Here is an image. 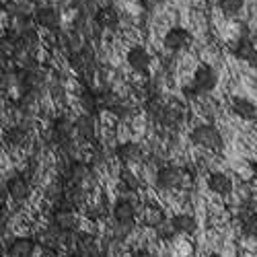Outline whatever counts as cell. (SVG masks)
<instances>
[{"mask_svg":"<svg viewBox=\"0 0 257 257\" xmlns=\"http://www.w3.org/2000/svg\"><path fill=\"white\" fill-rule=\"evenodd\" d=\"M132 257H155V255L148 251V249H136V251L132 253Z\"/></svg>","mask_w":257,"mask_h":257,"instance_id":"d590c367","label":"cell"},{"mask_svg":"<svg viewBox=\"0 0 257 257\" xmlns=\"http://www.w3.org/2000/svg\"><path fill=\"white\" fill-rule=\"evenodd\" d=\"M37 95L39 93H33V91H21V95L15 99V107L19 111H23V113L31 111L33 105L37 103Z\"/></svg>","mask_w":257,"mask_h":257,"instance_id":"d4e9b609","label":"cell"},{"mask_svg":"<svg viewBox=\"0 0 257 257\" xmlns=\"http://www.w3.org/2000/svg\"><path fill=\"white\" fill-rule=\"evenodd\" d=\"M165 48L169 52H181L185 48L191 46V41H194V35H191L185 27H173L165 33Z\"/></svg>","mask_w":257,"mask_h":257,"instance_id":"5b68a950","label":"cell"},{"mask_svg":"<svg viewBox=\"0 0 257 257\" xmlns=\"http://www.w3.org/2000/svg\"><path fill=\"white\" fill-rule=\"evenodd\" d=\"M80 103H82V109L87 111V113H99V111H103V101H101V91H97V89H91V87H87L82 91V95H80Z\"/></svg>","mask_w":257,"mask_h":257,"instance_id":"e0dca14e","label":"cell"},{"mask_svg":"<svg viewBox=\"0 0 257 257\" xmlns=\"http://www.w3.org/2000/svg\"><path fill=\"white\" fill-rule=\"evenodd\" d=\"M171 222H173L175 230L181 234H194L198 230V220L191 214H177V216L171 218Z\"/></svg>","mask_w":257,"mask_h":257,"instance_id":"603a6c76","label":"cell"},{"mask_svg":"<svg viewBox=\"0 0 257 257\" xmlns=\"http://www.w3.org/2000/svg\"><path fill=\"white\" fill-rule=\"evenodd\" d=\"M76 125V134L82 138V140H95L97 136V121H95V115L93 113H82L76 117L74 121Z\"/></svg>","mask_w":257,"mask_h":257,"instance_id":"9a60e30c","label":"cell"},{"mask_svg":"<svg viewBox=\"0 0 257 257\" xmlns=\"http://www.w3.org/2000/svg\"><path fill=\"white\" fill-rule=\"evenodd\" d=\"M62 198L66 200L72 208H80V206H84V202H87V191H84V187L78 185V183L66 181V191H64Z\"/></svg>","mask_w":257,"mask_h":257,"instance_id":"44dd1931","label":"cell"},{"mask_svg":"<svg viewBox=\"0 0 257 257\" xmlns=\"http://www.w3.org/2000/svg\"><path fill=\"white\" fill-rule=\"evenodd\" d=\"M5 3H9V0H5Z\"/></svg>","mask_w":257,"mask_h":257,"instance_id":"ab89813d","label":"cell"},{"mask_svg":"<svg viewBox=\"0 0 257 257\" xmlns=\"http://www.w3.org/2000/svg\"><path fill=\"white\" fill-rule=\"evenodd\" d=\"M232 113L234 115H239L241 119H255V105L251 103V101H247V99H234L232 101Z\"/></svg>","mask_w":257,"mask_h":257,"instance_id":"cb8c5ba5","label":"cell"},{"mask_svg":"<svg viewBox=\"0 0 257 257\" xmlns=\"http://www.w3.org/2000/svg\"><path fill=\"white\" fill-rule=\"evenodd\" d=\"M113 218L115 222H134L136 218V206L130 200H117L113 204Z\"/></svg>","mask_w":257,"mask_h":257,"instance_id":"ffe728a7","label":"cell"},{"mask_svg":"<svg viewBox=\"0 0 257 257\" xmlns=\"http://www.w3.org/2000/svg\"><path fill=\"white\" fill-rule=\"evenodd\" d=\"M146 222L151 224V226H159L161 222H165V214H163V210L161 208H148V212H146Z\"/></svg>","mask_w":257,"mask_h":257,"instance_id":"4dcf8cb0","label":"cell"},{"mask_svg":"<svg viewBox=\"0 0 257 257\" xmlns=\"http://www.w3.org/2000/svg\"><path fill=\"white\" fill-rule=\"evenodd\" d=\"M119 181L123 183L125 189H130V191H138L140 187V179L132 173L130 169H121V173H119Z\"/></svg>","mask_w":257,"mask_h":257,"instance_id":"f1b7e54d","label":"cell"},{"mask_svg":"<svg viewBox=\"0 0 257 257\" xmlns=\"http://www.w3.org/2000/svg\"><path fill=\"white\" fill-rule=\"evenodd\" d=\"M157 185L161 189H177L183 185V171L179 167L167 165L157 171Z\"/></svg>","mask_w":257,"mask_h":257,"instance_id":"52a82bcc","label":"cell"},{"mask_svg":"<svg viewBox=\"0 0 257 257\" xmlns=\"http://www.w3.org/2000/svg\"><path fill=\"white\" fill-rule=\"evenodd\" d=\"M76 249L68 253V257H97V247L91 234H76Z\"/></svg>","mask_w":257,"mask_h":257,"instance_id":"ac0fdd59","label":"cell"},{"mask_svg":"<svg viewBox=\"0 0 257 257\" xmlns=\"http://www.w3.org/2000/svg\"><path fill=\"white\" fill-rule=\"evenodd\" d=\"M181 121V109L179 107H173V105H165V109L159 117V123L163 125H177Z\"/></svg>","mask_w":257,"mask_h":257,"instance_id":"484cf974","label":"cell"},{"mask_svg":"<svg viewBox=\"0 0 257 257\" xmlns=\"http://www.w3.org/2000/svg\"><path fill=\"white\" fill-rule=\"evenodd\" d=\"M50 222L66 232H76V228H78V216L68 208H54Z\"/></svg>","mask_w":257,"mask_h":257,"instance_id":"9c48e42d","label":"cell"},{"mask_svg":"<svg viewBox=\"0 0 257 257\" xmlns=\"http://www.w3.org/2000/svg\"><path fill=\"white\" fill-rule=\"evenodd\" d=\"M35 253V241L31 237H17L11 241L7 255L9 257H33Z\"/></svg>","mask_w":257,"mask_h":257,"instance_id":"5bb4252c","label":"cell"},{"mask_svg":"<svg viewBox=\"0 0 257 257\" xmlns=\"http://www.w3.org/2000/svg\"><path fill=\"white\" fill-rule=\"evenodd\" d=\"M125 60H127V64H130V68L136 70L138 74H146L148 68H151V62H153V60H151V54H148L142 46L132 48L130 52H127Z\"/></svg>","mask_w":257,"mask_h":257,"instance_id":"8fae6325","label":"cell"},{"mask_svg":"<svg viewBox=\"0 0 257 257\" xmlns=\"http://www.w3.org/2000/svg\"><path fill=\"white\" fill-rule=\"evenodd\" d=\"M189 138L194 144H198L202 148H208V151H220L222 148V136L218 132V127H214L212 123L196 125L194 130H191Z\"/></svg>","mask_w":257,"mask_h":257,"instance_id":"6da1fadb","label":"cell"},{"mask_svg":"<svg viewBox=\"0 0 257 257\" xmlns=\"http://www.w3.org/2000/svg\"><path fill=\"white\" fill-rule=\"evenodd\" d=\"M74 130H76V125L70 121V117L60 115V117H56V119L52 121V125H50V138H52L54 144H58V146L64 148V146L72 144V134H74Z\"/></svg>","mask_w":257,"mask_h":257,"instance_id":"3957f363","label":"cell"},{"mask_svg":"<svg viewBox=\"0 0 257 257\" xmlns=\"http://www.w3.org/2000/svg\"><path fill=\"white\" fill-rule=\"evenodd\" d=\"M208 257H222V255H218V253H212V255H208Z\"/></svg>","mask_w":257,"mask_h":257,"instance_id":"f35d334b","label":"cell"},{"mask_svg":"<svg viewBox=\"0 0 257 257\" xmlns=\"http://www.w3.org/2000/svg\"><path fill=\"white\" fill-rule=\"evenodd\" d=\"M142 3H144L146 7H161V5L167 3V0H142Z\"/></svg>","mask_w":257,"mask_h":257,"instance_id":"8d00e7d4","label":"cell"},{"mask_svg":"<svg viewBox=\"0 0 257 257\" xmlns=\"http://www.w3.org/2000/svg\"><path fill=\"white\" fill-rule=\"evenodd\" d=\"M111 113H113V115H117V117H121V119H125V117H130V115H132V109H130V107H127L125 103H119Z\"/></svg>","mask_w":257,"mask_h":257,"instance_id":"e575fe53","label":"cell"},{"mask_svg":"<svg viewBox=\"0 0 257 257\" xmlns=\"http://www.w3.org/2000/svg\"><path fill=\"white\" fill-rule=\"evenodd\" d=\"M13 84H19L17 82V70L15 68H11V70H3V91L7 93L11 87H13Z\"/></svg>","mask_w":257,"mask_h":257,"instance_id":"836d02e7","label":"cell"},{"mask_svg":"<svg viewBox=\"0 0 257 257\" xmlns=\"http://www.w3.org/2000/svg\"><path fill=\"white\" fill-rule=\"evenodd\" d=\"M144 109H146V113L151 115L155 121H159V117H161V113L165 109V103L161 101L159 95H151V97H148V101H146V105H144Z\"/></svg>","mask_w":257,"mask_h":257,"instance_id":"4316f807","label":"cell"},{"mask_svg":"<svg viewBox=\"0 0 257 257\" xmlns=\"http://www.w3.org/2000/svg\"><path fill=\"white\" fill-rule=\"evenodd\" d=\"M241 218H243V232L249 234V237H257V214L247 212Z\"/></svg>","mask_w":257,"mask_h":257,"instance_id":"f546056e","label":"cell"},{"mask_svg":"<svg viewBox=\"0 0 257 257\" xmlns=\"http://www.w3.org/2000/svg\"><path fill=\"white\" fill-rule=\"evenodd\" d=\"M33 21H35V27L39 29H48V31L60 29V13L54 7H35Z\"/></svg>","mask_w":257,"mask_h":257,"instance_id":"8992f818","label":"cell"},{"mask_svg":"<svg viewBox=\"0 0 257 257\" xmlns=\"http://www.w3.org/2000/svg\"><path fill=\"white\" fill-rule=\"evenodd\" d=\"M29 138V127L23 123V125H11L7 127L5 132V142L11 144V146H23Z\"/></svg>","mask_w":257,"mask_h":257,"instance_id":"7402d4cb","label":"cell"},{"mask_svg":"<svg viewBox=\"0 0 257 257\" xmlns=\"http://www.w3.org/2000/svg\"><path fill=\"white\" fill-rule=\"evenodd\" d=\"M7 189H9V196L15 200V202H25L29 196H31V183L25 175H13L9 181H7Z\"/></svg>","mask_w":257,"mask_h":257,"instance_id":"30bf717a","label":"cell"},{"mask_svg":"<svg viewBox=\"0 0 257 257\" xmlns=\"http://www.w3.org/2000/svg\"><path fill=\"white\" fill-rule=\"evenodd\" d=\"M89 177H91V167L84 163V161H70V163H68L66 175H64V179H66V181L82 185Z\"/></svg>","mask_w":257,"mask_h":257,"instance_id":"4fadbf2b","label":"cell"},{"mask_svg":"<svg viewBox=\"0 0 257 257\" xmlns=\"http://www.w3.org/2000/svg\"><path fill=\"white\" fill-rule=\"evenodd\" d=\"M95 62H97V60H95V52H93V48L87 46V44H82L78 50H74V52L68 54V64H70V68L76 70V72L82 74V76L93 74V70H95Z\"/></svg>","mask_w":257,"mask_h":257,"instance_id":"7a4b0ae2","label":"cell"},{"mask_svg":"<svg viewBox=\"0 0 257 257\" xmlns=\"http://www.w3.org/2000/svg\"><path fill=\"white\" fill-rule=\"evenodd\" d=\"M218 7L226 17H232V15H239L243 11L245 0H218Z\"/></svg>","mask_w":257,"mask_h":257,"instance_id":"83f0119b","label":"cell"},{"mask_svg":"<svg viewBox=\"0 0 257 257\" xmlns=\"http://www.w3.org/2000/svg\"><path fill=\"white\" fill-rule=\"evenodd\" d=\"M232 56L237 60H241V62H247V64H257V48L247 37L239 39L237 44L232 46Z\"/></svg>","mask_w":257,"mask_h":257,"instance_id":"2e32d148","label":"cell"},{"mask_svg":"<svg viewBox=\"0 0 257 257\" xmlns=\"http://www.w3.org/2000/svg\"><path fill=\"white\" fill-rule=\"evenodd\" d=\"M216 84H218V74L210 64H202V66H198V70L194 72V89L198 91V95L214 91Z\"/></svg>","mask_w":257,"mask_h":257,"instance_id":"277c9868","label":"cell"},{"mask_svg":"<svg viewBox=\"0 0 257 257\" xmlns=\"http://www.w3.org/2000/svg\"><path fill=\"white\" fill-rule=\"evenodd\" d=\"M208 187L218 196H228L232 191V179L226 173H220L218 171V173H212L208 177Z\"/></svg>","mask_w":257,"mask_h":257,"instance_id":"d6986e66","label":"cell"},{"mask_svg":"<svg viewBox=\"0 0 257 257\" xmlns=\"http://www.w3.org/2000/svg\"><path fill=\"white\" fill-rule=\"evenodd\" d=\"M115 157L123 163V165H134V163H140L142 157H144V151L138 142H123L115 148Z\"/></svg>","mask_w":257,"mask_h":257,"instance_id":"7c38bea8","label":"cell"},{"mask_svg":"<svg viewBox=\"0 0 257 257\" xmlns=\"http://www.w3.org/2000/svg\"><path fill=\"white\" fill-rule=\"evenodd\" d=\"M251 169H253V173H255V177H257V161L251 165Z\"/></svg>","mask_w":257,"mask_h":257,"instance_id":"74e56055","label":"cell"},{"mask_svg":"<svg viewBox=\"0 0 257 257\" xmlns=\"http://www.w3.org/2000/svg\"><path fill=\"white\" fill-rule=\"evenodd\" d=\"M93 19H95V25L99 29H105V31L107 29H117V25H119V13L111 5H101L95 11Z\"/></svg>","mask_w":257,"mask_h":257,"instance_id":"ba28073f","label":"cell"},{"mask_svg":"<svg viewBox=\"0 0 257 257\" xmlns=\"http://www.w3.org/2000/svg\"><path fill=\"white\" fill-rule=\"evenodd\" d=\"M175 232L177 230H175V226H173V222H171V220H165V222H161L157 226V234H159L161 239H171Z\"/></svg>","mask_w":257,"mask_h":257,"instance_id":"d6a6232c","label":"cell"},{"mask_svg":"<svg viewBox=\"0 0 257 257\" xmlns=\"http://www.w3.org/2000/svg\"><path fill=\"white\" fill-rule=\"evenodd\" d=\"M132 230H134V222H115V226H113V237H115V239H125Z\"/></svg>","mask_w":257,"mask_h":257,"instance_id":"1f68e13d","label":"cell"}]
</instances>
